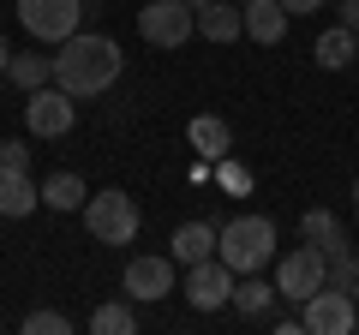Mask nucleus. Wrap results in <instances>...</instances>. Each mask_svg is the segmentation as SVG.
<instances>
[{
  "label": "nucleus",
  "instance_id": "obj_2",
  "mask_svg": "<svg viewBox=\"0 0 359 335\" xmlns=\"http://www.w3.org/2000/svg\"><path fill=\"white\" fill-rule=\"evenodd\" d=\"M216 258L233 275H257L276 258V221L269 216H233L228 228H216Z\"/></svg>",
  "mask_w": 359,
  "mask_h": 335
},
{
  "label": "nucleus",
  "instance_id": "obj_12",
  "mask_svg": "<svg viewBox=\"0 0 359 335\" xmlns=\"http://www.w3.org/2000/svg\"><path fill=\"white\" fill-rule=\"evenodd\" d=\"M168 258L186 270V264H204V258H216V228L210 221H180L174 233H168Z\"/></svg>",
  "mask_w": 359,
  "mask_h": 335
},
{
  "label": "nucleus",
  "instance_id": "obj_8",
  "mask_svg": "<svg viewBox=\"0 0 359 335\" xmlns=\"http://www.w3.org/2000/svg\"><path fill=\"white\" fill-rule=\"evenodd\" d=\"M174 270L180 264L168 258V252H138V258L126 264V275H120V287H126L132 306H156V299L174 294Z\"/></svg>",
  "mask_w": 359,
  "mask_h": 335
},
{
  "label": "nucleus",
  "instance_id": "obj_32",
  "mask_svg": "<svg viewBox=\"0 0 359 335\" xmlns=\"http://www.w3.org/2000/svg\"><path fill=\"white\" fill-rule=\"evenodd\" d=\"M84 6H102V0H84Z\"/></svg>",
  "mask_w": 359,
  "mask_h": 335
},
{
  "label": "nucleus",
  "instance_id": "obj_27",
  "mask_svg": "<svg viewBox=\"0 0 359 335\" xmlns=\"http://www.w3.org/2000/svg\"><path fill=\"white\" fill-rule=\"evenodd\" d=\"M282 6H287V13H294V18H311V13H323L330 0H282Z\"/></svg>",
  "mask_w": 359,
  "mask_h": 335
},
{
  "label": "nucleus",
  "instance_id": "obj_28",
  "mask_svg": "<svg viewBox=\"0 0 359 335\" xmlns=\"http://www.w3.org/2000/svg\"><path fill=\"white\" fill-rule=\"evenodd\" d=\"M6 66H13V42L0 36V78H6Z\"/></svg>",
  "mask_w": 359,
  "mask_h": 335
},
{
  "label": "nucleus",
  "instance_id": "obj_17",
  "mask_svg": "<svg viewBox=\"0 0 359 335\" xmlns=\"http://www.w3.org/2000/svg\"><path fill=\"white\" fill-rule=\"evenodd\" d=\"M311 54H318V66H323V72H341V66H353V60H359L353 30H347V25H330L318 42H311Z\"/></svg>",
  "mask_w": 359,
  "mask_h": 335
},
{
  "label": "nucleus",
  "instance_id": "obj_4",
  "mask_svg": "<svg viewBox=\"0 0 359 335\" xmlns=\"http://www.w3.org/2000/svg\"><path fill=\"white\" fill-rule=\"evenodd\" d=\"M13 13L30 42H54V48L84 30V0H18Z\"/></svg>",
  "mask_w": 359,
  "mask_h": 335
},
{
  "label": "nucleus",
  "instance_id": "obj_10",
  "mask_svg": "<svg viewBox=\"0 0 359 335\" xmlns=\"http://www.w3.org/2000/svg\"><path fill=\"white\" fill-rule=\"evenodd\" d=\"M299 323H306L311 335H353V329H359L353 294H347V287H330V282H323L318 294L306 299V311H299Z\"/></svg>",
  "mask_w": 359,
  "mask_h": 335
},
{
  "label": "nucleus",
  "instance_id": "obj_18",
  "mask_svg": "<svg viewBox=\"0 0 359 335\" xmlns=\"http://www.w3.org/2000/svg\"><path fill=\"white\" fill-rule=\"evenodd\" d=\"M6 78H13L18 90H42V84H54V54H18L13 48V66H6Z\"/></svg>",
  "mask_w": 359,
  "mask_h": 335
},
{
  "label": "nucleus",
  "instance_id": "obj_19",
  "mask_svg": "<svg viewBox=\"0 0 359 335\" xmlns=\"http://www.w3.org/2000/svg\"><path fill=\"white\" fill-rule=\"evenodd\" d=\"M84 198H90V192H84V180H78V174H66V168L42 180V204L60 210V216H66V210H84Z\"/></svg>",
  "mask_w": 359,
  "mask_h": 335
},
{
  "label": "nucleus",
  "instance_id": "obj_1",
  "mask_svg": "<svg viewBox=\"0 0 359 335\" xmlns=\"http://www.w3.org/2000/svg\"><path fill=\"white\" fill-rule=\"evenodd\" d=\"M120 72H126V54H120V42L102 36V30H78V36H66L60 54H54V84H60L66 96H78V102L114 90Z\"/></svg>",
  "mask_w": 359,
  "mask_h": 335
},
{
  "label": "nucleus",
  "instance_id": "obj_6",
  "mask_svg": "<svg viewBox=\"0 0 359 335\" xmlns=\"http://www.w3.org/2000/svg\"><path fill=\"white\" fill-rule=\"evenodd\" d=\"M138 36L150 48H186L198 36V18L186 0H150V6H138Z\"/></svg>",
  "mask_w": 359,
  "mask_h": 335
},
{
  "label": "nucleus",
  "instance_id": "obj_33",
  "mask_svg": "<svg viewBox=\"0 0 359 335\" xmlns=\"http://www.w3.org/2000/svg\"><path fill=\"white\" fill-rule=\"evenodd\" d=\"M353 48H359V30H353Z\"/></svg>",
  "mask_w": 359,
  "mask_h": 335
},
{
  "label": "nucleus",
  "instance_id": "obj_29",
  "mask_svg": "<svg viewBox=\"0 0 359 335\" xmlns=\"http://www.w3.org/2000/svg\"><path fill=\"white\" fill-rule=\"evenodd\" d=\"M347 294H353V311H359V282H353V287H347Z\"/></svg>",
  "mask_w": 359,
  "mask_h": 335
},
{
  "label": "nucleus",
  "instance_id": "obj_14",
  "mask_svg": "<svg viewBox=\"0 0 359 335\" xmlns=\"http://www.w3.org/2000/svg\"><path fill=\"white\" fill-rule=\"evenodd\" d=\"M299 240H311L323 258H341L347 245H353L341 233V216H335V210H306V216H299Z\"/></svg>",
  "mask_w": 359,
  "mask_h": 335
},
{
  "label": "nucleus",
  "instance_id": "obj_21",
  "mask_svg": "<svg viewBox=\"0 0 359 335\" xmlns=\"http://www.w3.org/2000/svg\"><path fill=\"white\" fill-rule=\"evenodd\" d=\"M90 329H96V335H132V329H138L132 299H108V306H96V311H90Z\"/></svg>",
  "mask_w": 359,
  "mask_h": 335
},
{
  "label": "nucleus",
  "instance_id": "obj_16",
  "mask_svg": "<svg viewBox=\"0 0 359 335\" xmlns=\"http://www.w3.org/2000/svg\"><path fill=\"white\" fill-rule=\"evenodd\" d=\"M186 144H192L204 162H222V156L233 150V132H228V120H222V114H198L192 126H186Z\"/></svg>",
  "mask_w": 359,
  "mask_h": 335
},
{
  "label": "nucleus",
  "instance_id": "obj_22",
  "mask_svg": "<svg viewBox=\"0 0 359 335\" xmlns=\"http://www.w3.org/2000/svg\"><path fill=\"white\" fill-rule=\"evenodd\" d=\"M216 186H222V192H233V198H245V192H252V174H245L233 156H222V162H216Z\"/></svg>",
  "mask_w": 359,
  "mask_h": 335
},
{
  "label": "nucleus",
  "instance_id": "obj_26",
  "mask_svg": "<svg viewBox=\"0 0 359 335\" xmlns=\"http://www.w3.org/2000/svg\"><path fill=\"white\" fill-rule=\"evenodd\" d=\"M330 6H335V25L359 30V0H330Z\"/></svg>",
  "mask_w": 359,
  "mask_h": 335
},
{
  "label": "nucleus",
  "instance_id": "obj_30",
  "mask_svg": "<svg viewBox=\"0 0 359 335\" xmlns=\"http://www.w3.org/2000/svg\"><path fill=\"white\" fill-rule=\"evenodd\" d=\"M186 6H192V18H198V6H204V0H186Z\"/></svg>",
  "mask_w": 359,
  "mask_h": 335
},
{
  "label": "nucleus",
  "instance_id": "obj_23",
  "mask_svg": "<svg viewBox=\"0 0 359 335\" xmlns=\"http://www.w3.org/2000/svg\"><path fill=\"white\" fill-rule=\"evenodd\" d=\"M25 335H72V317H60V311H30L25 317Z\"/></svg>",
  "mask_w": 359,
  "mask_h": 335
},
{
  "label": "nucleus",
  "instance_id": "obj_25",
  "mask_svg": "<svg viewBox=\"0 0 359 335\" xmlns=\"http://www.w3.org/2000/svg\"><path fill=\"white\" fill-rule=\"evenodd\" d=\"M0 168H25L30 174V144L25 138H0Z\"/></svg>",
  "mask_w": 359,
  "mask_h": 335
},
{
  "label": "nucleus",
  "instance_id": "obj_5",
  "mask_svg": "<svg viewBox=\"0 0 359 335\" xmlns=\"http://www.w3.org/2000/svg\"><path fill=\"white\" fill-rule=\"evenodd\" d=\"M330 282V258H323L318 245H294L282 264H276V299H287V306H306L318 287Z\"/></svg>",
  "mask_w": 359,
  "mask_h": 335
},
{
  "label": "nucleus",
  "instance_id": "obj_24",
  "mask_svg": "<svg viewBox=\"0 0 359 335\" xmlns=\"http://www.w3.org/2000/svg\"><path fill=\"white\" fill-rule=\"evenodd\" d=\"M359 282V252L347 245L341 258H330V287H353Z\"/></svg>",
  "mask_w": 359,
  "mask_h": 335
},
{
  "label": "nucleus",
  "instance_id": "obj_3",
  "mask_svg": "<svg viewBox=\"0 0 359 335\" xmlns=\"http://www.w3.org/2000/svg\"><path fill=\"white\" fill-rule=\"evenodd\" d=\"M84 228H90V240H102V245H132L138 228H144V216L120 186H108V192L84 198Z\"/></svg>",
  "mask_w": 359,
  "mask_h": 335
},
{
  "label": "nucleus",
  "instance_id": "obj_31",
  "mask_svg": "<svg viewBox=\"0 0 359 335\" xmlns=\"http://www.w3.org/2000/svg\"><path fill=\"white\" fill-rule=\"evenodd\" d=\"M353 210H359V180H353Z\"/></svg>",
  "mask_w": 359,
  "mask_h": 335
},
{
  "label": "nucleus",
  "instance_id": "obj_13",
  "mask_svg": "<svg viewBox=\"0 0 359 335\" xmlns=\"http://www.w3.org/2000/svg\"><path fill=\"white\" fill-rule=\"evenodd\" d=\"M198 36L228 48V42L245 36V13H240V6H228V0H204V6H198Z\"/></svg>",
  "mask_w": 359,
  "mask_h": 335
},
{
  "label": "nucleus",
  "instance_id": "obj_9",
  "mask_svg": "<svg viewBox=\"0 0 359 335\" xmlns=\"http://www.w3.org/2000/svg\"><path fill=\"white\" fill-rule=\"evenodd\" d=\"M233 282H240V275H233L222 258H204V264H186L180 294H186V306H192V311H222L233 299Z\"/></svg>",
  "mask_w": 359,
  "mask_h": 335
},
{
  "label": "nucleus",
  "instance_id": "obj_15",
  "mask_svg": "<svg viewBox=\"0 0 359 335\" xmlns=\"http://www.w3.org/2000/svg\"><path fill=\"white\" fill-rule=\"evenodd\" d=\"M42 204V186L30 180L25 168H0V221L6 216H30Z\"/></svg>",
  "mask_w": 359,
  "mask_h": 335
},
{
  "label": "nucleus",
  "instance_id": "obj_11",
  "mask_svg": "<svg viewBox=\"0 0 359 335\" xmlns=\"http://www.w3.org/2000/svg\"><path fill=\"white\" fill-rule=\"evenodd\" d=\"M240 13H245V36L257 48H276L287 36V25H294V13H287L282 0H240Z\"/></svg>",
  "mask_w": 359,
  "mask_h": 335
},
{
  "label": "nucleus",
  "instance_id": "obj_20",
  "mask_svg": "<svg viewBox=\"0 0 359 335\" xmlns=\"http://www.w3.org/2000/svg\"><path fill=\"white\" fill-rule=\"evenodd\" d=\"M228 306L240 311V317H264V311L276 306V287L257 282V275H240V282H233V299H228Z\"/></svg>",
  "mask_w": 359,
  "mask_h": 335
},
{
  "label": "nucleus",
  "instance_id": "obj_7",
  "mask_svg": "<svg viewBox=\"0 0 359 335\" xmlns=\"http://www.w3.org/2000/svg\"><path fill=\"white\" fill-rule=\"evenodd\" d=\"M78 126V96H66L60 84H42L25 96V132L30 138H66Z\"/></svg>",
  "mask_w": 359,
  "mask_h": 335
}]
</instances>
